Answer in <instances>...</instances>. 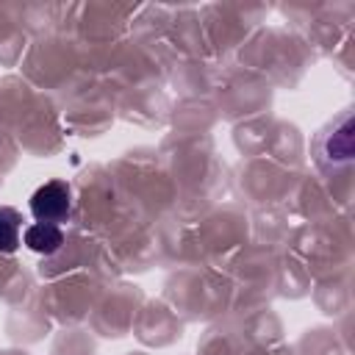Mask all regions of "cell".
Listing matches in <instances>:
<instances>
[{
	"instance_id": "obj_1",
	"label": "cell",
	"mask_w": 355,
	"mask_h": 355,
	"mask_svg": "<svg viewBox=\"0 0 355 355\" xmlns=\"http://www.w3.org/2000/svg\"><path fill=\"white\" fill-rule=\"evenodd\" d=\"M316 158L322 166L327 169H336V166H344L352 161V116L349 111L341 114L316 141Z\"/></svg>"
},
{
	"instance_id": "obj_2",
	"label": "cell",
	"mask_w": 355,
	"mask_h": 355,
	"mask_svg": "<svg viewBox=\"0 0 355 355\" xmlns=\"http://www.w3.org/2000/svg\"><path fill=\"white\" fill-rule=\"evenodd\" d=\"M72 211V191L64 180H47L31 194V214L36 222H64Z\"/></svg>"
},
{
	"instance_id": "obj_3",
	"label": "cell",
	"mask_w": 355,
	"mask_h": 355,
	"mask_svg": "<svg viewBox=\"0 0 355 355\" xmlns=\"http://www.w3.org/2000/svg\"><path fill=\"white\" fill-rule=\"evenodd\" d=\"M22 241L28 250L39 252V255H53L61 250L64 244V233L58 225H50V222H36L31 227L22 230Z\"/></svg>"
},
{
	"instance_id": "obj_4",
	"label": "cell",
	"mask_w": 355,
	"mask_h": 355,
	"mask_svg": "<svg viewBox=\"0 0 355 355\" xmlns=\"http://www.w3.org/2000/svg\"><path fill=\"white\" fill-rule=\"evenodd\" d=\"M22 241V216L11 205H0V255H8Z\"/></svg>"
}]
</instances>
